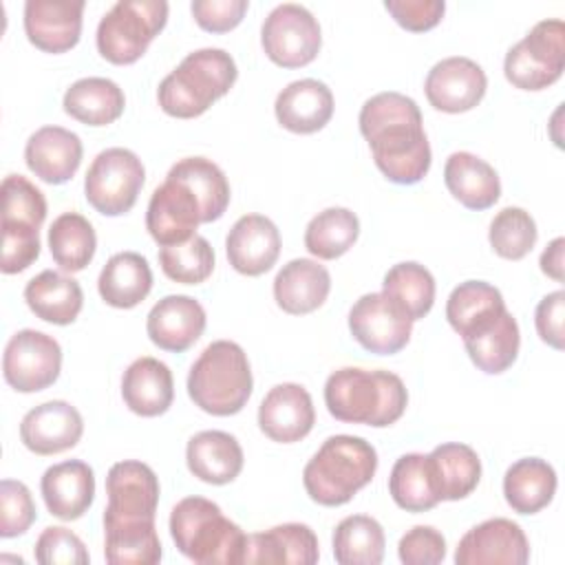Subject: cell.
<instances>
[{
    "label": "cell",
    "mask_w": 565,
    "mask_h": 565,
    "mask_svg": "<svg viewBox=\"0 0 565 565\" xmlns=\"http://www.w3.org/2000/svg\"><path fill=\"white\" fill-rule=\"evenodd\" d=\"M360 132L369 141L380 172L399 185L419 183L430 170V143L413 97L386 90L360 108Z\"/></svg>",
    "instance_id": "obj_1"
},
{
    "label": "cell",
    "mask_w": 565,
    "mask_h": 565,
    "mask_svg": "<svg viewBox=\"0 0 565 565\" xmlns=\"http://www.w3.org/2000/svg\"><path fill=\"white\" fill-rule=\"evenodd\" d=\"M324 404L338 422L384 428L404 415L408 391L391 371L342 366L324 382Z\"/></svg>",
    "instance_id": "obj_2"
},
{
    "label": "cell",
    "mask_w": 565,
    "mask_h": 565,
    "mask_svg": "<svg viewBox=\"0 0 565 565\" xmlns=\"http://www.w3.org/2000/svg\"><path fill=\"white\" fill-rule=\"evenodd\" d=\"M177 550L199 565L245 563L247 534L205 497H185L170 512Z\"/></svg>",
    "instance_id": "obj_3"
},
{
    "label": "cell",
    "mask_w": 565,
    "mask_h": 565,
    "mask_svg": "<svg viewBox=\"0 0 565 565\" xmlns=\"http://www.w3.org/2000/svg\"><path fill=\"white\" fill-rule=\"evenodd\" d=\"M377 470L375 448L355 435H333L322 441L318 452L302 470V483L311 501L335 508L360 492Z\"/></svg>",
    "instance_id": "obj_4"
},
{
    "label": "cell",
    "mask_w": 565,
    "mask_h": 565,
    "mask_svg": "<svg viewBox=\"0 0 565 565\" xmlns=\"http://www.w3.org/2000/svg\"><path fill=\"white\" fill-rule=\"evenodd\" d=\"M236 77L238 68L227 51L199 49L188 53L181 64L161 79L157 99L166 115L194 119L227 95Z\"/></svg>",
    "instance_id": "obj_5"
},
{
    "label": "cell",
    "mask_w": 565,
    "mask_h": 565,
    "mask_svg": "<svg viewBox=\"0 0 565 565\" xmlns=\"http://www.w3.org/2000/svg\"><path fill=\"white\" fill-rule=\"evenodd\" d=\"M254 388L252 366L241 344L210 342L188 373V395L201 411L227 417L243 411Z\"/></svg>",
    "instance_id": "obj_6"
},
{
    "label": "cell",
    "mask_w": 565,
    "mask_h": 565,
    "mask_svg": "<svg viewBox=\"0 0 565 565\" xmlns=\"http://www.w3.org/2000/svg\"><path fill=\"white\" fill-rule=\"evenodd\" d=\"M168 22L166 0H119L97 24V51L110 64H132Z\"/></svg>",
    "instance_id": "obj_7"
},
{
    "label": "cell",
    "mask_w": 565,
    "mask_h": 565,
    "mask_svg": "<svg viewBox=\"0 0 565 565\" xmlns=\"http://www.w3.org/2000/svg\"><path fill=\"white\" fill-rule=\"evenodd\" d=\"M565 68V24L561 18L536 22L503 60L505 79L521 90L552 86Z\"/></svg>",
    "instance_id": "obj_8"
},
{
    "label": "cell",
    "mask_w": 565,
    "mask_h": 565,
    "mask_svg": "<svg viewBox=\"0 0 565 565\" xmlns=\"http://www.w3.org/2000/svg\"><path fill=\"white\" fill-rule=\"evenodd\" d=\"M146 170L128 148H106L88 166L84 179L86 201L104 216H121L132 210L143 188Z\"/></svg>",
    "instance_id": "obj_9"
},
{
    "label": "cell",
    "mask_w": 565,
    "mask_h": 565,
    "mask_svg": "<svg viewBox=\"0 0 565 565\" xmlns=\"http://www.w3.org/2000/svg\"><path fill=\"white\" fill-rule=\"evenodd\" d=\"M265 55L282 68H300L316 60L322 35L316 15L296 2L278 4L260 26Z\"/></svg>",
    "instance_id": "obj_10"
},
{
    "label": "cell",
    "mask_w": 565,
    "mask_h": 565,
    "mask_svg": "<svg viewBox=\"0 0 565 565\" xmlns=\"http://www.w3.org/2000/svg\"><path fill=\"white\" fill-rule=\"evenodd\" d=\"M62 371L60 342L42 331L22 329L4 347L2 375L18 393H38L49 388Z\"/></svg>",
    "instance_id": "obj_11"
},
{
    "label": "cell",
    "mask_w": 565,
    "mask_h": 565,
    "mask_svg": "<svg viewBox=\"0 0 565 565\" xmlns=\"http://www.w3.org/2000/svg\"><path fill=\"white\" fill-rule=\"evenodd\" d=\"M349 331L362 349L375 355H393L408 344L413 320L384 291H371L353 302Z\"/></svg>",
    "instance_id": "obj_12"
},
{
    "label": "cell",
    "mask_w": 565,
    "mask_h": 565,
    "mask_svg": "<svg viewBox=\"0 0 565 565\" xmlns=\"http://www.w3.org/2000/svg\"><path fill=\"white\" fill-rule=\"evenodd\" d=\"M106 494L108 505L104 510V525L154 521L159 479L148 463L135 459L113 463L106 477Z\"/></svg>",
    "instance_id": "obj_13"
},
{
    "label": "cell",
    "mask_w": 565,
    "mask_h": 565,
    "mask_svg": "<svg viewBox=\"0 0 565 565\" xmlns=\"http://www.w3.org/2000/svg\"><path fill=\"white\" fill-rule=\"evenodd\" d=\"M201 223L203 212L199 199L185 183L166 174V181L154 188L146 210L148 234L161 247L177 245L190 241Z\"/></svg>",
    "instance_id": "obj_14"
},
{
    "label": "cell",
    "mask_w": 565,
    "mask_h": 565,
    "mask_svg": "<svg viewBox=\"0 0 565 565\" xmlns=\"http://www.w3.org/2000/svg\"><path fill=\"white\" fill-rule=\"evenodd\" d=\"M530 543L519 523L494 516L468 530L457 550V565H525Z\"/></svg>",
    "instance_id": "obj_15"
},
{
    "label": "cell",
    "mask_w": 565,
    "mask_h": 565,
    "mask_svg": "<svg viewBox=\"0 0 565 565\" xmlns=\"http://www.w3.org/2000/svg\"><path fill=\"white\" fill-rule=\"evenodd\" d=\"M486 88L488 77L483 68L463 55L439 60L424 82L430 106L450 115L472 110L483 99Z\"/></svg>",
    "instance_id": "obj_16"
},
{
    "label": "cell",
    "mask_w": 565,
    "mask_h": 565,
    "mask_svg": "<svg viewBox=\"0 0 565 565\" xmlns=\"http://www.w3.org/2000/svg\"><path fill=\"white\" fill-rule=\"evenodd\" d=\"M316 422L309 391L296 382H282L267 391L258 406L260 430L278 444H294L307 437Z\"/></svg>",
    "instance_id": "obj_17"
},
{
    "label": "cell",
    "mask_w": 565,
    "mask_h": 565,
    "mask_svg": "<svg viewBox=\"0 0 565 565\" xmlns=\"http://www.w3.org/2000/svg\"><path fill=\"white\" fill-rule=\"evenodd\" d=\"M82 433L84 419L79 411L64 399L44 402L31 408L20 422L22 444L40 457L71 450L82 439Z\"/></svg>",
    "instance_id": "obj_18"
},
{
    "label": "cell",
    "mask_w": 565,
    "mask_h": 565,
    "mask_svg": "<svg viewBox=\"0 0 565 565\" xmlns=\"http://www.w3.org/2000/svg\"><path fill=\"white\" fill-rule=\"evenodd\" d=\"M84 0H26L24 33L44 53L71 51L82 35Z\"/></svg>",
    "instance_id": "obj_19"
},
{
    "label": "cell",
    "mask_w": 565,
    "mask_h": 565,
    "mask_svg": "<svg viewBox=\"0 0 565 565\" xmlns=\"http://www.w3.org/2000/svg\"><path fill=\"white\" fill-rule=\"evenodd\" d=\"M205 322V309L196 298L170 294L150 309L146 331L154 347L183 353L203 335Z\"/></svg>",
    "instance_id": "obj_20"
},
{
    "label": "cell",
    "mask_w": 565,
    "mask_h": 565,
    "mask_svg": "<svg viewBox=\"0 0 565 565\" xmlns=\"http://www.w3.org/2000/svg\"><path fill=\"white\" fill-rule=\"evenodd\" d=\"M225 252L238 274L260 276L269 271L280 256V232L271 218L245 214L232 225L225 238Z\"/></svg>",
    "instance_id": "obj_21"
},
{
    "label": "cell",
    "mask_w": 565,
    "mask_h": 565,
    "mask_svg": "<svg viewBox=\"0 0 565 565\" xmlns=\"http://www.w3.org/2000/svg\"><path fill=\"white\" fill-rule=\"evenodd\" d=\"M461 340L472 364L488 375L508 371L516 362L521 347L516 318L508 309L479 320L461 335Z\"/></svg>",
    "instance_id": "obj_22"
},
{
    "label": "cell",
    "mask_w": 565,
    "mask_h": 565,
    "mask_svg": "<svg viewBox=\"0 0 565 565\" xmlns=\"http://www.w3.org/2000/svg\"><path fill=\"white\" fill-rule=\"evenodd\" d=\"M82 139L62 126L38 128L24 146L26 168L51 185H60L73 179L82 163Z\"/></svg>",
    "instance_id": "obj_23"
},
{
    "label": "cell",
    "mask_w": 565,
    "mask_h": 565,
    "mask_svg": "<svg viewBox=\"0 0 565 565\" xmlns=\"http://www.w3.org/2000/svg\"><path fill=\"white\" fill-rule=\"evenodd\" d=\"M40 492L46 510L53 516L62 521H75L93 505L95 472L86 461L79 459L53 463L42 475Z\"/></svg>",
    "instance_id": "obj_24"
},
{
    "label": "cell",
    "mask_w": 565,
    "mask_h": 565,
    "mask_svg": "<svg viewBox=\"0 0 565 565\" xmlns=\"http://www.w3.org/2000/svg\"><path fill=\"white\" fill-rule=\"evenodd\" d=\"M274 113L278 124L289 132L311 135L329 124L333 115V93L320 79H296L278 93Z\"/></svg>",
    "instance_id": "obj_25"
},
{
    "label": "cell",
    "mask_w": 565,
    "mask_h": 565,
    "mask_svg": "<svg viewBox=\"0 0 565 565\" xmlns=\"http://www.w3.org/2000/svg\"><path fill=\"white\" fill-rule=\"evenodd\" d=\"M318 558V536L305 523H282L247 536L245 563L313 565Z\"/></svg>",
    "instance_id": "obj_26"
},
{
    "label": "cell",
    "mask_w": 565,
    "mask_h": 565,
    "mask_svg": "<svg viewBox=\"0 0 565 565\" xmlns=\"http://www.w3.org/2000/svg\"><path fill=\"white\" fill-rule=\"evenodd\" d=\"M331 291V276L324 265L311 258H294L274 278L276 305L291 316H305L324 305Z\"/></svg>",
    "instance_id": "obj_27"
},
{
    "label": "cell",
    "mask_w": 565,
    "mask_h": 565,
    "mask_svg": "<svg viewBox=\"0 0 565 565\" xmlns=\"http://www.w3.org/2000/svg\"><path fill=\"white\" fill-rule=\"evenodd\" d=\"M124 404L141 417L163 415L174 399V380L166 362L143 355L128 364L121 377Z\"/></svg>",
    "instance_id": "obj_28"
},
{
    "label": "cell",
    "mask_w": 565,
    "mask_h": 565,
    "mask_svg": "<svg viewBox=\"0 0 565 565\" xmlns=\"http://www.w3.org/2000/svg\"><path fill=\"white\" fill-rule=\"evenodd\" d=\"M243 448L238 439L225 430H201L185 446L188 470L212 486L234 481L243 470Z\"/></svg>",
    "instance_id": "obj_29"
},
{
    "label": "cell",
    "mask_w": 565,
    "mask_h": 565,
    "mask_svg": "<svg viewBox=\"0 0 565 565\" xmlns=\"http://www.w3.org/2000/svg\"><path fill=\"white\" fill-rule=\"evenodd\" d=\"M444 183L448 192L468 210H488L501 196L497 170L481 157L459 150L446 159Z\"/></svg>",
    "instance_id": "obj_30"
},
{
    "label": "cell",
    "mask_w": 565,
    "mask_h": 565,
    "mask_svg": "<svg viewBox=\"0 0 565 565\" xmlns=\"http://www.w3.org/2000/svg\"><path fill=\"white\" fill-rule=\"evenodd\" d=\"M24 300L40 320L64 327L79 316L84 291L75 278L62 271L44 269L26 282Z\"/></svg>",
    "instance_id": "obj_31"
},
{
    "label": "cell",
    "mask_w": 565,
    "mask_h": 565,
    "mask_svg": "<svg viewBox=\"0 0 565 565\" xmlns=\"http://www.w3.org/2000/svg\"><path fill=\"white\" fill-rule=\"evenodd\" d=\"M99 296L115 309H132L146 300L152 289V269L146 256L119 252L108 258L97 278Z\"/></svg>",
    "instance_id": "obj_32"
},
{
    "label": "cell",
    "mask_w": 565,
    "mask_h": 565,
    "mask_svg": "<svg viewBox=\"0 0 565 565\" xmlns=\"http://www.w3.org/2000/svg\"><path fill=\"white\" fill-rule=\"evenodd\" d=\"M430 475L439 501L466 499L481 479V459L468 444H439L428 452Z\"/></svg>",
    "instance_id": "obj_33"
},
{
    "label": "cell",
    "mask_w": 565,
    "mask_h": 565,
    "mask_svg": "<svg viewBox=\"0 0 565 565\" xmlns=\"http://www.w3.org/2000/svg\"><path fill=\"white\" fill-rule=\"evenodd\" d=\"M64 113L86 126H108L126 108V95L108 77H82L73 82L62 99Z\"/></svg>",
    "instance_id": "obj_34"
},
{
    "label": "cell",
    "mask_w": 565,
    "mask_h": 565,
    "mask_svg": "<svg viewBox=\"0 0 565 565\" xmlns=\"http://www.w3.org/2000/svg\"><path fill=\"white\" fill-rule=\"evenodd\" d=\"M556 483V470L545 459L523 457L505 470L503 494L514 512L536 514L552 503Z\"/></svg>",
    "instance_id": "obj_35"
},
{
    "label": "cell",
    "mask_w": 565,
    "mask_h": 565,
    "mask_svg": "<svg viewBox=\"0 0 565 565\" xmlns=\"http://www.w3.org/2000/svg\"><path fill=\"white\" fill-rule=\"evenodd\" d=\"M168 177L185 183L201 203L203 223L218 221L230 205V183L225 172L205 157H185L177 161Z\"/></svg>",
    "instance_id": "obj_36"
},
{
    "label": "cell",
    "mask_w": 565,
    "mask_h": 565,
    "mask_svg": "<svg viewBox=\"0 0 565 565\" xmlns=\"http://www.w3.org/2000/svg\"><path fill=\"white\" fill-rule=\"evenodd\" d=\"M384 545L382 525L366 514L344 516L333 530V556L340 565H380Z\"/></svg>",
    "instance_id": "obj_37"
},
{
    "label": "cell",
    "mask_w": 565,
    "mask_h": 565,
    "mask_svg": "<svg viewBox=\"0 0 565 565\" xmlns=\"http://www.w3.org/2000/svg\"><path fill=\"white\" fill-rule=\"evenodd\" d=\"M49 249L64 271H82L97 249V236L90 221L79 212L60 214L49 227Z\"/></svg>",
    "instance_id": "obj_38"
},
{
    "label": "cell",
    "mask_w": 565,
    "mask_h": 565,
    "mask_svg": "<svg viewBox=\"0 0 565 565\" xmlns=\"http://www.w3.org/2000/svg\"><path fill=\"white\" fill-rule=\"evenodd\" d=\"M388 492L393 501L406 512H426L439 503L435 492L428 455L408 452L402 455L391 470Z\"/></svg>",
    "instance_id": "obj_39"
},
{
    "label": "cell",
    "mask_w": 565,
    "mask_h": 565,
    "mask_svg": "<svg viewBox=\"0 0 565 565\" xmlns=\"http://www.w3.org/2000/svg\"><path fill=\"white\" fill-rule=\"evenodd\" d=\"M161 554L154 521L104 525V556L110 565H157Z\"/></svg>",
    "instance_id": "obj_40"
},
{
    "label": "cell",
    "mask_w": 565,
    "mask_h": 565,
    "mask_svg": "<svg viewBox=\"0 0 565 565\" xmlns=\"http://www.w3.org/2000/svg\"><path fill=\"white\" fill-rule=\"evenodd\" d=\"M360 236V221L349 207L318 212L305 230V247L311 256L333 260L347 254Z\"/></svg>",
    "instance_id": "obj_41"
},
{
    "label": "cell",
    "mask_w": 565,
    "mask_h": 565,
    "mask_svg": "<svg viewBox=\"0 0 565 565\" xmlns=\"http://www.w3.org/2000/svg\"><path fill=\"white\" fill-rule=\"evenodd\" d=\"M382 291L388 298H393L406 311V316L415 322V320H422L433 309L435 278L424 265L415 260H406V263L393 265L384 274Z\"/></svg>",
    "instance_id": "obj_42"
},
{
    "label": "cell",
    "mask_w": 565,
    "mask_h": 565,
    "mask_svg": "<svg viewBox=\"0 0 565 565\" xmlns=\"http://www.w3.org/2000/svg\"><path fill=\"white\" fill-rule=\"evenodd\" d=\"M505 309V300L501 291L486 280H466L459 282L446 302L448 324L463 335L479 320Z\"/></svg>",
    "instance_id": "obj_43"
},
{
    "label": "cell",
    "mask_w": 565,
    "mask_h": 565,
    "mask_svg": "<svg viewBox=\"0 0 565 565\" xmlns=\"http://www.w3.org/2000/svg\"><path fill=\"white\" fill-rule=\"evenodd\" d=\"M536 238H539L536 223L530 216V212H525L523 207H514V205L503 207L490 221V230H488L490 247L494 249L497 256L505 260L525 258L536 245Z\"/></svg>",
    "instance_id": "obj_44"
},
{
    "label": "cell",
    "mask_w": 565,
    "mask_h": 565,
    "mask_svg": "<svg viewBox=\"0 0 565 565\" xmlns=\"http://www.w3.org/2000/svg\"><path fill=\"white\" fill-rule=\"evenodd\" d=\"M159 265L170 280L181 285H199L214 271V249L207 238L194 234L185 243L161 247Z\"/></svg>",
    "instance_id": "obj_45"
},
{
    "label": "cell",
    "mask_w": 565,
    "mask_h": 565,
    "mask_svg": "<svg viewBox=\"0 0 565 565\" xmlns=\"http://www.w3.org/2000/svg\"><path fill=\"white\" fill-rule=\"evenodd\" d=\"M46 218V199L26 177L9 174L2 181V223H26L42 227Z\"/></svg>",
    "instance_id": "obj_46"
},
{
    "label": "cell",
    "mask_w": 565,
    "mask_h": 565,
    "mask_svg": "<svg viewBox=\"0 0 565 565\" xmlns=\"http://www.w3.org/2000/svg\"><path fill=\"white\" fill-rule=\"evenodd\" d=\"M38 519V510L31 497V490L15 479H2L0 483V536L13 539L24 534L33 521Z\"/></svg>",
    "instance_id": "obj_47"
},
{
    "label": "cell",
    "mask_w": 565,
    "mask_h": 565,
    "mask_svg": "<svg viewBox=\"0 0 565 565\" xmlns=\"http://www.w3.org/2000/svg\"><path fill=\"white\" fill-rule=\"evenodd\" d=\"M35 561L42 565H86L88 552L84 541L62 525L46 527L35 541Z\"/></svg>",
    "instance_id": "obj_48"
},
{
    "label": "cell",
    "mask_w": 565,
    "mask_h": 565,
    "mask_svg": "<svg viewBox=\"0 0 565 565\" xmlns=\"http://www.w3.org/2000/svg\"><path fill=\"white\" fill-rule=\"evenodd\" d=\"M40 256V230L26 223H2V274H20Z\"/></svg>",
    "instance_id": "obj_49"
},
{
    "label": "cell",
    "mask_w": 565,
    "mask_h": 565,
    "mask_svg": "<svg viewBox=\"0 0 565 565\" xmlns=\"http://www.w3.org/2000/svg\"><path fill=\"white\" fill-rule=\"evenodd\" d=\"M397 556L406 565H437L446 558V539L433 525H415L399 539Z\"/></svg>",
    "instance_id": "obj_50"
},
{
    "label": "cell",
    "mask_w": 565,
    "mask_h": 565,
    "mask_svg": "<svg viewBox=\"0 0 565 565\" xmlns=\"http://www.w3.org/2000/svg\"><path fill=\"white\" fill-rule=\"evenodd\" d=\"M384 9L393 15V20L413 33L430 31L444 18L446 2L444 0H386Z\"/></svg>",
    "instance_id": "obj_51"
},
{
    "label": "cell",
    "mask_w": 565,
    "mask_h": 565,
    "mask_svg": "<svg viewBox=\"0 0 565 565\" xmlns=\"http://www.w3.org/2000/svg\"><path fill=\"white\" fill-rule=\"evenodd\" d=\"M247 7V0H194L190 11L201 29L210 33H225L241 24Z\"/></svg>",
    "instance_id": "obj_52"
},
{
    "label": "cell",
    "mask_w": 565,
    "mask_h": 565,
    "mask_svg": "<svg viewBox=\"0 0 565 565\" xmlns=\"http://www.w3.org/2000/svg\"><path fill=\"white\" fill-rule=\"evenodd\" d=\"M563 313H565V291L556 289L541 298L534 311V324L536 333L545 344L552 349L561 351L565 347V335H563Z\"/></svg>",
    "instance_id": "obj_53"
},
{
    "label": "cell",
    "mask_w": 565,
    "mask_h": 565,
    "mask_svg": "<svg viewBox=\"0 0 565 565\" xmlns=\"http://www.w3.org/2000/svg\"><path fill=\"white\" fill-rule=\"evenodd\" d=\"M563 252H565V238L563 236H558V238H554L545 249H543V254H541V260H539V265H541V271L545 274V276H550V278H554L556 282H563Z\"/></svg>",
    "instance_id": "obj_54"
}]
</instances>
